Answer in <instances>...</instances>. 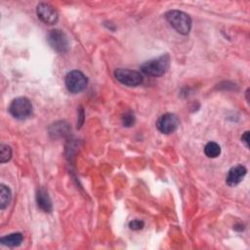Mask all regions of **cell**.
<instances>
[{"label": "cell", "mask_w": 250, "mask_h": 250, "mask_svg": "<svg viewBox=\"0 0 250 250\" xmlns=\"http://www.w3.org/2000/svg\"><path fill=\"white\" fill-rule=\"evenodd\" d=\"M170 61L171 60L169 55L165 54L158 58L145 62L140 66V69L143 73L151 77L161 76L168 70L170 66Z\"/></svg>", "instance_id": "1"}, {"label": "cell", "mask_w": 250, "mask_h": 250, "mask_svg": "<svg viewBox=\"0 0 250 250\" xmlns=\"http://www.w3.org/2000/svg\"><path fill=\"white\" fill-rule=\"evenodd\" d=\"M165 17L171 26L180 34L186 35L190 31L191 19L185 12L179 10H171L166 13Z\"/></svg>", "instance_id": "2"}, {"label": "cell", "mask_w": 250, "mask_h": 250, "mask_svg": "<svg viewBox=\"0 0 250 250\" xmlns=\"http://www.w3.org/2000/svg\"><path fill=\"white\" fill-rule=\"evenodd\" d=\"M8 109L13 117L16 119L23 120L31 115L32 104L27 98L18 97L11 102Z\"/></svg>", "instance_id": "3"}, {"label": "cell", "mask_w": 250, "mask_h": 250, "mask_svg": "<svg viewBox=\"0 0 250 250\" xmlns=\"http://www.w3.org/2000/svg\"><path fill=\"white\" fill-rule=\"evenodd\" d=\"M64 83L66 89L70 93L78 94L86 88L88 80L83 72L77 69H73L65 75Z\"/></svg>", "instance_id": "4"}, {"label": "cell", "mask_w": 250, "mask_h": 250, "mask_svg": "<svg viewBox=\"0 0 250 250\" xmlns=\"http://www.w3.org/2000/svg\"><path fill=\"white\" fill-rule=\"evenodd\" d=\"M114 77L121 84L129 87H136L143 83V75L137 70L117 68L114 70Z\"/></svg>", "instance_id": "5"}, {"label": "cell", "mask_w": 250, "mask_h": 250, "mask_svg": "<svg viewBox=\"0 0 250 250\" xmlns=\"http://www.w3.org/2000/svg\"><path fill=\"white\" fill-rule=\"evenodd\" d=\"M47 41L49 45L58 53H65L68 50L69 43L67 36L60 29H53L48 33Z\"/></svg>", "instance_id": "6"}, {"label": "cell", "mask_w": 250, "mask_h": 250, "mask_svg": "<svg viewBox=\"0 0 250 250\" xmlns=\"http://www.w3.org/2000/svg\"><path fill=\"white\" fill-rule=\"evenodd\" d=\"M180 120L174 113L167 112L162 114L156 121V128L162 134L169 135L174 133L179 127Z\"/></svg>", "instance_id": "7"}, {"label": "cell", "mask_w": 250, "mask_h": 250, "mask_svg": "<svg viewBox=\"0 0 250 250\" xmlns=\"http://www.w3.org/2000/svg\"><path fill=\"white\" fill-rule=\"evenodd\" d=\"M36 14L38 19L46 24H54L59 20L57 10L48 3H39L36 7Z\"/></svg>", "instance_id": "8"}, {"label": "cell", "mask_w": 250, "mask_h": 250, "mask_svg": "<svg viewBox=\"0 0 250 250\" xmlns=\"http://www.w3.org/2000/svg\"><path fill=\"white\" fill-rule=\"evenodd\" d=\"M246 173H247V170L243 165L239 164V165L233 166L232 168H230L229 170L228 175L226 177L227 185H229L230 187L238 185L243 180Z\"/></svg>", "instance_id": "9"}, {"label": "cell", "mask_w": 250, "mask_h": 250, "mask_svg": "<svg viewBox=\"0 0 250 250\" xmlns=\"http://www.w3.org/2000/svg\"><path fill=\"white\" fill-rule=\"evenodd\" d=\"M36 203L39 209L45 213H50L53 209L52 200L48 191L44 188H39L36 191Z\"/></svg>", "instance_id": "10"}, {"label": "cell", "mask_w": 250, "mask_h": 250, "mask_svg": "<svg viewBox=\"0 0 250 250\" xmlns=\"http://www.w3.org/2000/svg\"><path fill=\"white\" fill-rule=\"evenodd\" d=\"M23 240V236L21 232H14L10 233L6 236H3L0 238V242L3 245L9 246V247H16L21 245V243Z\"/></svg>", "instance_id": "11"}, {"label": "cell", "mask_w": 250, "mask_h": 250, "mask_svg": "<svg viewBox=\"0 0 250 250\" xmlns=\"http://www.w3.org/2000/svg\"><path fill=\"white\" fill-rule=\"evenodd\" d=\"M12 199V192L9 187L5 186L4 184L0 185V209H5L11 202Z\"/></svg>", "instance_id": "12"}, {"label": "cell", "mask_w": 250, "mask_h": 250, "mask_svg": "<svg viewBox=\"0 0 250 250\" xmlns=\"http://www.w3.org/2000/svg\"><path fill=\"white\" fill-rule=\"evenodd\" d=\"M68 131H69L68 125L64 121L56 122L50 128V134L54 135L55 137H62L64 134H67Z\"/></svg>", "instance_id": "13"}, {"label": "cell", "mask_w": 250, "mask_h": 250, "mask_svg": "<svg viewBox=\"0 0 250 250\" xmlns=\"http://www.w3.org/2000/svg\"><path fill=\"white\" fill-rule=\"evenodd\" d=\"M204 153L209 158H216L221 153V147L217 143L209 142L204 146Z\"/></svg>", "instance_id": "14"}, {"label": "cell", "mask_w": 250, "mask_h": 250, "mask_svg": "<svg viewBox=\"0 0 250 250\" xmlns=\"http://www.w3.org/2000/svg\"><path fill=\"white\" fill-rule=\"evenodd\" d=\"M11 156H12V148H11V146H8V145L2 144L0 146V161H1V163L9 161Z\"/></svg>", "instance_id": "15"}, {"label": "cell", "mask_w": 250, "mask_h": 250, "mask_svg": "<svg viewBox=\"0 0 250 250\" xmlns=\"http://www.w3.org/2000/svg\"><path fill=\"white\" fill-rule=\"evenodd\" d=\"M122 123L125 127H131L135 124V115L132 111H127L122 115Z\"/></svg>", "instance_id": "16"}, {"label": "cell", "mask_w": 250, "mask_h": 250, "mask_svg": "<svg viewBox=\"0 0 250 250\" xmlns=\"http://www.w3.org/2000/svg\"><path fill=\"white\" fill-rule=\"evenodd\" d=\"M145 224L143 221L141 220H133L129 223V228L133 230H139V229H142L144 228Z\"/></svg>", "instance_id": "17"}, {"label": "cell", "mask_w": 250, "mask_h": 250, "mask_svg": "<svg viewBox=\"0 0 250 250\" xmlns=\"http://www.w3.org/2000/svg\"><path fill=\"white\" fill-rule=\"evenodd\" d=\"M84 122V111L82 107H79L78 109V120H77V128H80Z\"/></svg>", "instance_id": "18"}, {"label": "cell", "mask_w": 250, "mask_h": 250, "mask_svg": "<svg viewBox=\"0 0 250 250\" xmlns=\"http://www.w3.org/2000/svg\"><path fill=\"white\" fill-rule=\"evenodd\" d=\"M241 141L246 146V147L249 146V131L244 132V134L241 137Z\"/></svg>", "instance_id": "19"}]
</instances>
